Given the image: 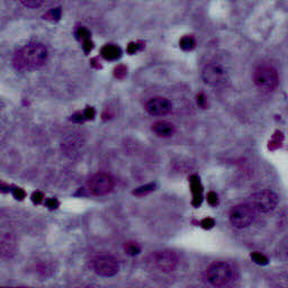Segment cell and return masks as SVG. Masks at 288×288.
<instances>
[{
    "label": "cell",
    "mask_w": 288,
    "mask_h": 288,
    "mask_svg": "<svg viewBox=\"0 0 288 288\" xmlns=\"http://www.w3.org/2000/svg\"><path fill=\"white\" fill-rule=\"evenodd\" d=\"M149 264L159 271L170 272L177 267L178 258L172 251H157L150 255Z\"/></svg>",
    "instance_id": "obj_6"
},
{
    "label": "cell",
    "mask_w": 288,
    "mask_h": 288,
    "mask_svg": "<svg viewBox=\"0 0 288 288\" xmlns=\"http://www.w3.org/2000/svg\"><path fill=\"white\" fill-rule=\"evenodd\" d=\"M77 35H78V37L79 38H82L85 41V39H87V38H89V33H88V31L87 30H85V28H80V30H79L78 32H77Z\"/></svg>",
    "instance_id": "obj_21"
},
{
    "label": "cell",
    "mask_w": 288,
    "mask_h": 288,
    "mask_svg": "<svg viewBox=\"0 0 288 288\" xmlns=\"http://www.w3.org/2000/svg\"><path fill=\"white\" fill-rule=\"evenodd\" d=\"M194 46H195V41H194L192 36H185V37L180 39V48L182 50L188 51V50H192Z\"/></svg>",
    "instance_id": "obj_14"
},
{
    "label": "cell",
    "mask_w": 288,
    "mask_h": 288,
    "mask_svg": "<svg viewBox=\"0 0 288 288\" xmlns=\"http://www.w3.org/2000/svg\"><path fill=\"white\" fill-rule=\"evenodd\" d=\"M48 59V50L41 43L25 45L14 56V66L19 71H34L44 66Z\"/></svg>",
    "instance_id": "obj_1"
},
{
    "label": "cell",
    "mask_w": 288,
    "mask_h": 288,
    "mask_svg": "<svg viewBox=\"0 0 288 288\" xmlns=\"http://www.w3.org/2000/svg\"><path fill=\"white\" fill-rule=\"evenodd\" d=\"M16 248V242L14 236L10 234H1L0 235V257H9L14 253Z\"/></svg>",
    "instance_id": "obj_11"
},
{
    "label": "cell",
    "mask_w": 288,
    "mask_h": 288,
    "mask_svg": "<svg viewBox=\"0 0 288 288\" xmlns=\"http://www.w3.org/2000/svg\"><path fill=\"white\" fill-rule=\"evenodd\" d=\"M248 204L254 211L261 212V213H270V212L275 210L277 205V196L270 190H261V192L253 194L250 197Z\"/></svg>",
    "instance_id": "obj_7"
},
{
    "label": "cell",
    "mask_w": 288,
    "mask_h": 288,
    "mask_svg": "<svg viewBox=\"0 0 288 288\" xmlns=\"http://www.w3.org/2000/svg\"><path fill=\"white\" fill-rule=\"evenodd\" d=\"M125 251L131 255L139 254L140 253V247L134 242H127L125 244Z\"/></svg>",
    "instance_id": "obj_16"
},
{
    "label": "cell",
    "mask_w": 288,
    "mask_h": 288,
    "mask_svg": "<svg viewBox=\"0 0 288 288\" xmlns=\"http://www.w3.org/2000/svg\"><path fill=\"white\" fill-rule=\"evenodd\" d=\"M207 200L210 201V204L215 205L216 201H217V197H216V195L214 193H210V194H208V196H207Z\"/></svg>",
    "instance_id": "obj_22"
},
{
    "label": "cell",
    "mask_w": 288,
    "mask_h": 288,
    "mask_svg": "<svg viewBox=\"0 0 288 288\" xmlns=\"http://www.w3.org/2000/svg\"><path fill=\"white\" fill-rule=\"evenodd\" d=\"M230 222L236 229H244L251 225L254 221L255 211L249 204H241L234 206L230 211Z\"/></svg>",
    "instance_id": "obj_5"
},
{
    "label": "cell",
    "mask_w": 288,
    "mask_h": 288,
    "mask_svg": "<svg viewBox=\"0 0 288 288\" xmlns=\"http://www.w3.org/2000/svg\"><path fill=\"white\" fill-rule=\"evenodd\" d=\"M115 75L120 79L124 78L126 75V68L123 66H118L116 69H115Z\"/></svg>",
    "instance_id": "obj_20"
},
{
    "label": "cell",
    "mask_w": 288,
    "mask_h": 288,
    "mask_svg": "<svg viewBox=\"0 0 288 288\" xmlns=\"http://www.w3.org/2000/svg\"><path fill=\"white\" fill-rule=\"evenodd\" d=\"M19 1L27 8H38L43 5L44 0H19Z\"/></svg>",
    "instance_id": "obj_15"
},
{
    "label": "cell",
    "mask_w": 288,
    "mask_h": 288,
    "mask_svg": "<svg viewBox=\"0 0 288 288\" xmlns=\"http://www.w3.org/2000/svg\"><path fill=\"white\" fill-rule=\"evenodd\" d=\"M201 78L205 84L210 85L214 88H223L229 84L230 78L228 72L219 64L210 63L203 69Z\"/></svg>",
    "instance_id": "obj_4"
},
{
    "label": "cell",
    "mask_w": 288,
    "mask_h": 288,
    "mask_svg": "<svg viewBox=\"0 0 288 288\" xmlns=\"http://www.w3.org/2000/svg\"><path fill=\"white\" fill-rule=\"evenodd\" d=\"M140 50V45L139 44H134V43H132V44H129V46H128V52L129 53H135V52H138Z\"/></svg>",
    "instance_id": "obj_23"
},
{
    "label": "cell",
    "mask_w": 288,
    "mask_h": 288,
    "mask_svg": "<svg viewBox=\"0 0 288 288\" xmlns=\"http://www.w3.org/2000/svg\"><path fill=\"white\" fill-rule=\"evenodd\" d=\"M154 189V185H152V183H150V185H146V186H143L141 187V188H138L134 192V195H139V196H143L145 195V194L152 192V190Z\"/></svg>",
    "instance_id": "obj_18"
},
{
    "label": "cell",
    "mask_w": 288,
    "mask_h": 288,
    "mask_svg": "<svg viewBox=\"0 0 288 288\" xmlns=\"http://www.w3.org/2000/svg\"><path fill=\"white\" fill-rule=\"evenodd\" d=\"M152 129L156 134L162 136V138H169V136L174 135L175 133V126L165 121H160L154 123L152 126Z\"/></svg>",
    "instance_id": "obj_12"
},
{
    "label": "cell",
    "mask_w": 288,
    "mask_h": 288,
    "mask_svg": "<svg viewBox=\"0 0 288 288\" xmlns=\"http://www.w3.org/2000/svg\"><path fill=\"white\" fill-rule=\"evenodd\" d=\"M145 109L152 116H164L172 109L171 103L162 97H156L146 103Z\"/></svg>",
    "instance_id": "obj_10"
},
{
    "label": "cell",
    "mask_w": 288,
    "mask_h": 288,
    "mask_svg": "<svg viewBox=\"0 0 288 288\" xmlns=\"http://www.w3.org/2000/svg\"><path fill=\"white\" fill-rule=\"evenodd\" d=\"M61 17V9L60 8H53L50 12L44 15V18L51 20H57Z\"/></svg>",
    "instance_id": "obj_17"
},
{
    "label": "cell",
    "mask_w": 288,
    "mask_h": 288,
    "mask_svg": "<svg viewBox=\"0 0 288 288\" xmlns=\"http://www.w3.org/2000/svg\"><path fill=\"white\" fill-rule=\"evenodd\" d=\"M102 55L106 60H116L121 55V50L115 45H106L102 50Z\"/></svg>",
    "instance_id": "obj_13"
},
{
    "label": "cell",
    "mask_w": 288,
    "mask_h": 288,
    "mask_svg": "<svg viewBox=\"0 0 288 288\" xmlns=\"http://www.w3.org/2000/svg\"><path fill=\"white\" fill-rule=\"evenodd\" d=\"M278 73L271 66L262 64L259 66L253 72V82L259 90L262 92H271L278 86Z\"/></svg>",
    "instance_id": "obj_3"
},
{
    "label": "cell",
    "mask_w": 288,
    "mask_h": 288,
    "mask_svg": "<svg viewBox=\"0 0 288 288\" xmlns=\"http://www.w3.org/2000/svg\"><path fill=\"white\" fill-rule=\"evenodd\" d=\"M251 258L253 259V260L257 262V264H260V265L267 264V258L264 257V255H261L260 253H253L251 255Z\"/></svg>",
    "instance_id": "obj_19"
},
{
    "label": "cell",
    "mask_w": 288,
    "mask_h": 288,
    "mask_svg": "<svg viewBox=\"0 0 288 288\" xmlns=\"http://www.w3.org/2000/svg\"><path fill=\"white\" fill-rule=\"evenodd\" d=\"M118 268H120V265L113 255L102 254L93 260V269L99 276L111 277L116 275Z\"/></svg>",
    "instance_id": "obj_8"
},
{
    "label": "cell",
    "mask_w": 288,
    "mask_h": 288,
    "mask_svg": "<svg viewBox=\"0 0 288 288\" xmlns=\"http://www.w3.org/2000/svg\"><path fill=\"white\" fill-rule=\"evenodd\" d=\"M235 277V271L231 265L226 262H215L207 268L205 278L212 286L223 287L232 283Z\"/></svg>",
    "instance_id": "obj_2"
},
{
    "label": "cell",
    "mask_w": 288,
    "mask_h": 288,
    "mask_svg": "<svg viewBox=\"0 0 288 288\" xmlns=\"http://www.w3.org/2000/svg\"><path fill=\"white\" fill-rule=\"evenodd\" d=\"M89 187L92 194H95L97 196H103L111 192L114 187V180L108 174L99 172V174H96L90 179Z\"/></svg>",
    "instance_id": "obj_9"
}]
</instances>
